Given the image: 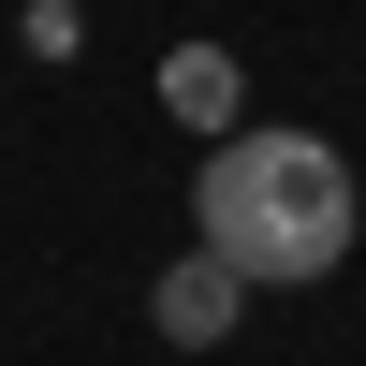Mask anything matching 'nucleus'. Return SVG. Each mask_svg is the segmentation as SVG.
<instances>
[{
	"instance_id": "nucleus-2",
	"label": "nucleus",
	"mask_w": 366,
	"mask_h": 366,
	"mask_svg": "<svg viewBox=\"0 0 366 366\" xmlns=\"http://www.w3.org/2000/svg\"><path fill=\"white\" fill-rule=\"evenodd\" d=\"M147 322H162L176 352H220L234 322H249V279H234L220 249H191V264H162V293H147Z\"/></svg>"
},
{
	"instance_id": "nucleus-1",
	"label": "nucleus",
	"mask_w": 366,
	"mask_h": 366,
	"mask_svg": "<svg viewBox=\"0 0 366 366\" xmlns=\"http://www.w3.org/2000/svg\"><path fill=\"white\" fill-rule=\"evenodd\" d=\"M191 249H220L249 293H308L352 264V162L322 132H220L191 191Z\"/></svg>"
},
{
	"instance_id": "nucleus-3",
	"label": "nucleus",
	"mask_w": 366,
	"mask_h": 366,
	"mask_svg": "<svg viewBox=\"0 0 366 366\" xmlns=\"http://www.w3.org/2000/svg\"><path fill=\"white\" fill-rule=\"evenodd\" d=\"M249 74H234V44H176L162 59V117H191V132H249Z\"/></svg>"
}]
</instances>
